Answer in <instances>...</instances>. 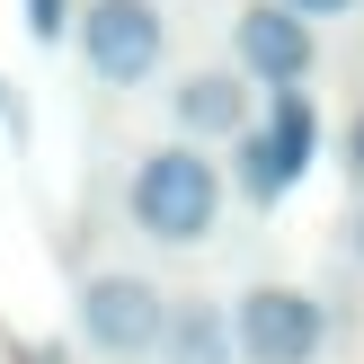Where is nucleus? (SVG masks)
<instances>
[{
  "label": "nucleus",
  "instance_id": "nucleus-1",
  "mask_svg": "<svg viewBox=\"0 0 364 364\" xmlns=\"http://www.w3.org/2000/svg\"><path fill=\"white\" fill-rule=\"evenodd\" d=\"M223 196H231V169L213 160V142H187V134L142 151L134 178H124V213L160 249H205L223 231Z\"/></svg>",
  "mask_w": 364,
  "mask_h": 364
},
{
  "label": "nucleus",
  "instance_id": "nucleus-2",
  "mask_svg": "<svg viewBox=\"0 0 364 364\" xmlns=\"http://www.w3.org/2000/svg\"><path fill=\"white\" fill-rule=\"evenodd\" d=\"M320 160V107L302 98V89H267V116L249 124V134H231V196L258 213H276L284 196L311 178Z\"/></svg>",
  "mask_w": 364,
  "mask_h": 364
},
{
  "label": "nucleus",
  "instance_id": "nucleus-3",
  "mask_svg": "<svg viewBox=\"0 0 364 364\" xmlns=\"http://www.w3.org/2000/svg\"><path fill=\"white\" fill-rule=\"evenodd\" d=\"M71 45H80V63H89L98 89H142L169 63V9L160 0H80Z\"/></svg>",
  "mask_w": 364,
  "mask_h": 364
},
{
  "label": "nucleus",
  "instance_id": "nucleus-4",
  "mask_svg": "<svg viewBox=\"0 0 364 364\" xmlns=\"http://www.w3.org/2000/svg\"><path fill=\"white\" fill-rule=\"evenodd\" d=\"M71 311H80L89 355H107V364H142V355H160V329H169V294H160L151 276H134V267L89 276Z\"/></svg>",
  "mask_w": 364,
  "mask_h": 364
},
{
  "label": "nucleus",
  "instance_id": "nucleus-5",
  "mask_svg": "<svg viewBox=\"0 0 364 364\" xmlns=\"http://www.w3.org/2000/svg\"><path fill=\"white\" fill-rule=\"evenodd\" d=\"M231 329H240V364H320L329 355V302L258 276L231 302Z\"/></svg>",
  "mask_w": 364,
  "mask_h": 364
},
{
  "label": "nucleus",
  "instance_id": "nucleus-6",
  "mask_svg": "<svg viewBox=\"0 0 364 364\" xmlns=\"http://www.w3.org/2000/svg\"><path fill=\"white\" fill-rule=\"evenodd\" d=\"M231 63L258 89H302L311 63H320V36H311V18H302L294 0H249V9L231 18Z\"/></svg>",
  "mask_w": 364,
  "mask_h": 364
},
{
  "label": "nucleus",
  "instance_id": "nucleus-7",
  "mask_svg": "<svg viewBox=\"0 0 364 364\" xmlns=\"http://www.w3.org/2000/svg\"><path fill=\"white\" fill-rule=\"evenodd\" d=\"M258 80H249L240 63H187L178 71V89H169V124L187 142H231V134H249L258 124Z\"/></svg>",
  "mask_w": 364,
  "mask_h": 364
},
{
  "label": "nucleus",
  "instance_id": "nucleus-8",
  "mask_svg": "<svg viewBox=\"0 0 364 364\" xmlns=\"http://www.w3.org/2000/svg\"><path fill=\"white\" fill-rule=\"evenodd\" d=\"M160 364H240V329H231V302H213V294L169 302V329H160Z\"/></svg>",
  "mask_w": 364,
  "mask_h": 364
},
{
  "label": "nucleus",
  "instance_id": "nucleus-9",
  "mask_svg": "<svg viewBox=\"0 0 364 364\" xmlns=\"http://www.w3.org/2000/svg\"><path fill=\"white\" fill-rule=\"evenodd\" d=\"M71 27H80V0H27V36L36 45H63Z\"/></svg>",
  "mask_w": 364,
  "mask_h": 364
},
{
  "label": "nucleus",
  "instance_id": "nucleus-10",
  "mask_svg": "<svg viewBox=\"0 0 364 364\" xmlns=\"http://www.w3.org/2000/svg\"><path fill=\"white\" fill-rule=\"evenodd\" d=\"M338 169H347V178H355V196H364V107L347 116V160H338Z\"/></svg>",
  "mask_w": 364,
  "mask_h": 364
},
{
  "label": "nucleus",
  "instance_id": "nucleus-11",
  "mask_svg": "<svg viewBox=\"0 0 364 364\" xmlns=\"http://www.w3.org/2000/svg\"><path fill=\"white\" fill-rule=\"evenodd\" d=\"M294 9H302V18H347L355 0H294Z\"/></svg>",
  "mask_w": 364,
  "mask_h": 364
},
{
  "label": "nucleus",
  "instance_id": "nucleus-12",
  "mask_svg": "<svg viewBox=\"0 0 364 364\" xmlns=\"http://www.w3.org/2000/svg\"><path fill=\"white\" fill-rule=\"evenodd\" d=\"M347 258H355V267H364V205H355V213H347Z\"/></svg>",
  "mask_w": 364,
  "mask_h": 364
},
{
  "label": "nucleus",
  "instance_id": "nucleus-13",
  "mask_svg": "<svg viewBox=\"0 0 364 364\" xmlns=\"http://www.w3.org/2000/svg\"><path fill=\"white\" fill-rule=\"evenodd\" d=\"M0 116H9V80H0Z\"/></svg>",
  "mask_w": 364,
  "mask_h": 364
}]
</instances>
